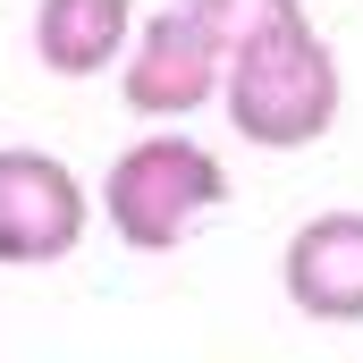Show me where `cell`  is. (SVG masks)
Returning <instances> with one entry per match:
<instances>
[{
    "mask_svg": "<svg viewBox=\"0 0 363 363\" xmlns=\"http://www.w3.org/2000/svg\"><path fill=\"white\" fill-rule=\"evenodd\" d=\"M338 60H330V43L313 34V17L304 26H287V34H262V43H245L237 60H228V127L245 135V144H262V152H304V144H321L330 135V118H338Z\"/></svg>",
    "mask_w": 363,
    "mask_h": 363,
    "instance_id": "1",
    "label": "cell"
},
{
    "mask_svg": "<svg viewBox=\"0 0 363 363\" xmlns=\"http://www.w3.org/2000/svg\"><path fill=\"white\" fill-rule=\"evenodd\" d=\"M220 203H228V169L194 135H144L101 178V211H110L118 245H135V254H178Z\"/></svg>",
    "mask_w": 363,
    "mask_h": 363,
    "instance_id": "2",
    "label": "cell"
},
{
    "mask_svg": "<svg viewBox=\"0 0 363 363\" xmlns=\"http://www.w3.org/2000/svg\"><path fill=\"white\" fill-rule=\"evenodd\" d=\"M85 220H93V194L77 186L60 152H34V144L0 152V262L9 271L68 262L85 245Z\"/></svg>",
    "mask_w": 363,
    "mask_h": 363,
    "instance_id": "3",
    "label": "cell"
},
{
    "mask_svg": "<svg viewBox=\"0 0 363 363\" xmlns=\"http://www.w3.org/2000/svg\"><path fill=\"white\" fill-rule=\"evenodd\" d=\"M220 85H228V51L211 43V26L194 9H178V0L152 9L135 26V51L118 60V93H127L135 118H186V110H203Z\"/></svg>",
    "mask_w": 363,
    "mask_h": 363,
    "instance_id": "4",
    "label": "cell"
},
{
    "mask_svg": "<svg viewBox=\"0 0 363 363\" xmlns=\"http://www.w3.org/2000/svg\"><path fill=\"white\" fill-rule=\"evenodd\" d=\"M279 287L304 321H363V211H313L279 254Z\"/></svg>",
    "mask_w": 363,
    "mask_h": 363,
    "instance_id": "5",
    "label": "cell"
},
{
    "mask_svg": "<svg viewBox=\"0 0 363 363\" xmlns=\"http://www.w3.org/2000/svg\"><path fill=\"white\" fill-rule=\"evenodd\" d=\"M135 34V0H43L34 9V60L51 77H101Z\"/></svg>",
    "mask_w": 363,
    "mask_h": 363,
    "instance_id": "6",
    "label": "cell"
},
{
    "mask_svg": "<svg viewBox=\"0 0 363 363\" xmlns=\"http://www.w3.org/2000/svg\"><path fill=\"white\" fill-rule=\"evenodd\" d=\"M194 9L203 26H211V43L237 60L245 43H262V34H287V26H304V0H178Z\"/></svg>",
    "mask_w": 363,
    "mask_h": 363,
    "instance_id": "7",
    "label": "cell"
}]
</instances>
